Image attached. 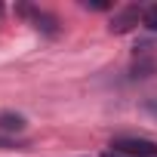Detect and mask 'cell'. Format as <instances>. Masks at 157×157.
<instances>
[{
    "instance_id": "8992f818",
    "label": "cell",
    "mask_w": 157,
    "mask_h": 157,
    "mask_svg": "<svg viewBox=\"0 0 157 157\" xmlns=\"http://www.w3.org/2000/svg\"><path fill=\"white\" fill-rule=\"evenodd\" d=\"M10 148H16V142L6 139V136H0V151H10Z\"/></svg>"
},
{
    "instance_id": "3957f363",
    "label": "cell",
    "mask_w": 157,
    "mask_h": 157,
    "mask_svg": "<svg viewBox=\"0 0 157 157\" xmlns=\"http://www.w3.org/2000/svg\"><path fill=\"white\" fill-rule=\"evenodd\" d=\"M0 129H3V132H22L25 129V117L13 114V111H3V114H0Z\"/></svg>"
},
{
    "instance_id": "6da1fadb",
    "label": "cell",
    "mask_w": 157,
    "mask_h": 157,
    "mask_svg": "<svg viewBox=\"0 0 157 157\" xmlns=\"http://www.w3.org/2000/svg\"><path fill=\"white\" fill-rule=\"evenodd\" d=\"M111 148H114V154H126V157H157V142H151V139L123 136V139H114Z\"/></svg>"
},
{
    "instance_id": "7a4b0ae2",
    "label": "cell",
    "mask_w": 157,
    "mask_h": 157,
    "mask_svg": "<svg viewBox=\"0 0 157 157\" xmlns=\"http://www.w3.org/2000/svg\"><path fill=\"white\" fill-rule=\"evenodd\" d=\"M132 25H139V6H126L123 13H117L111 22V34H126Z\"/></svg>"
},
{
    "instance_id": "277c9868",
    "label": "cell",
    "mask_w": 157,
    "mask_h": 157,
    "mask_svg": "<svg viewBox=\"0 0 157 157\" xmlns=\"http://www.w3.org/2000/svg\"><path fill=\"white\" fill-rule=\"evenodd\" d=\"M142 25L151 28V31H157V3H151V6L142 10Z\"/></svg>"
},
{
    "instance_id": "5b68a950",
    "label": "cell",
    "mask_w": 157,
    "mask_h": 157,
    "mask_svg": "<svg viewBox=\"0 0 157 157\" xmlns=\"http://www.w3.org/2000/svg\"><path fill=\"white\" fill-rule=\"evenodd\" d=\"M34 22H37V28H43L46 34H56V19H52V16H46V13H37V16H34Z\"/></svg>"
},
{
    "instance_id": "52a82bcc",
    "label": "cell",
    "mask_w": 157,
    "mask_h": 157,
    "mask_svg": "<svg viewBox=\"0 0 157 157\" xmlns=\"http://www.w3.org/2000/svg\"><path fill=\"white\" fill-rule=\"evenodd\" d=\"M105 157H120V154H114V151H108V154H105Z\"/></svg>"
}]
</instances>
